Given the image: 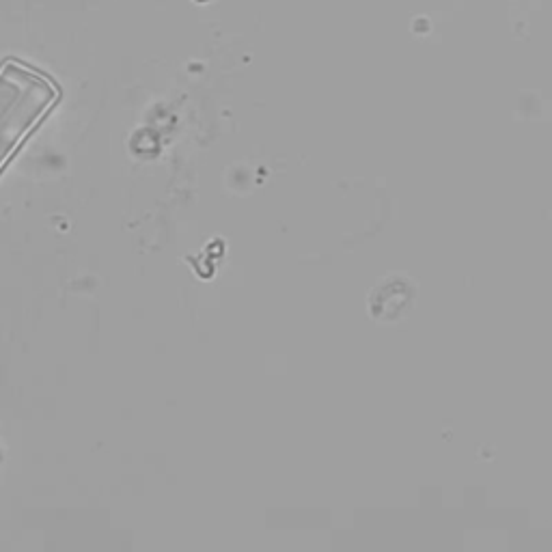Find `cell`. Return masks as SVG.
Returning <instances> with one entry per match:
<instances>
[{
  "mask_svg": "<svg viewBox=\"0 0 552 552\" xmlns=\"http://www.w3.org/2000/svg\"><path fill=\"white\" fill-rule=\"evenodd\" d=\"M57 100L52 82L29 67L0 69V167Z\"/></svg>",
  "mask_w": 552,
  "mask_h": 552,
  "instance_id": "cell-1",
  "label": "cell"
},
{
  "mask_svg": "<svg viewBox=\"0 0 552 552\" xmlns=\"http://www.w3.org/2000/svg\"><path fill=\"white\" fill-rule=\"evenodd\" d=\"M199 3H210V0H199Z\"/></svg>",
  "mask_w": 552,
  "mask_h": 552,
  "instance_id": "cell-2",
  "label": "cell"
}]
</instances>
